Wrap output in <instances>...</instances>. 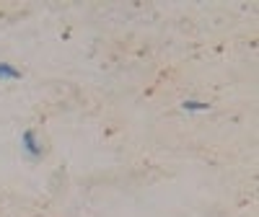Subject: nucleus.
<instances>
[{
  "mask_svg": "<svg viewBox=\"0 0 259 217\" xmlns=\"http://www.w3.org/2000/svg\"><path fill=\"white\" fill-rule=\"evenodd\" d=\"M21 147H24V153L29 158H41V153H45L36 129H24V135H21Z\"/></svg>",
  "mask_w": 259,
  "mask_h": 217,
  "instance_id": "f257e3e1",
  "label": "nucleus"
},
{
  "mask_svg": "<svg viewBox=\"0 0 259 217\" xmlns=\"http://www.w3.org/2000/svg\"><path fill=\"white\" fill-rule=\"evenodd\" d=\"M0 80H21V70H16L11 62H0Z\"/></svg>",
  "mask_w": 259,
  "mask_h": 217,
  "instance_id": "f03ea898",
  "label": "nucleus"
},
{
  "mask_svg": "<svg viewBox=\"0 0 259 217\" xmlns=\"http://www.w3.org/2000/svg\"><path fill=\"white\" fill-rule=\"evenodd\" d=\"M182 108H184V112H207L210 103H205V101H184Z\"/></svg>",
  "mask_w": 259,
  "mask_h": 217,
  "instance_id": "7ed1b4c3",
  "label": "nucleus"
}]
</instances>
